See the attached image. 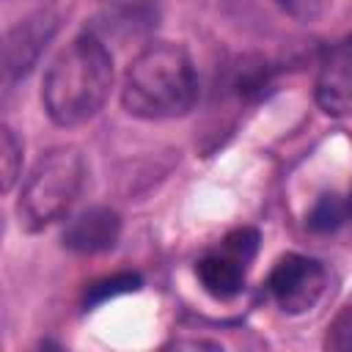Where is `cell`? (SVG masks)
I'll use <instances>...</instances> for the list:
<instances>
[{
	"label": "cell",
	"instance_id": "6da1fadb",
	"mask_svg": "<svg viewBox=\"0 0 352 352\" xmlns=\"http://www.w3.org/2000/svg\"><path fill=\"white\" fill-rule=\"evenodd\" d=\"M110 88L113 55L99 38L80 36L50 63L41 82V102L58 126H80L104 107Z\"/></svg>",
	"mask_w": 352,
	"mask_h": 352
},
{
	"label": "cell",
	"instance_id": "7a4b0ae2",
	"mask_svg": "<svg viewBox=\"0 0 352 352\" xmlns=\"http://www.w3.org/2000/svg\"><path fill=\"white\" fill-rule=\"evenodd\" d=\"M198 77L184 47L154 41L143 47L126 66L121 104L129 116L146 121L179 118L192 110Z\"/></svg>",
	"mask_w": 352,
	"mask_h": 352
},
{
	"label": "cell",
	"instance_id": "3957f363",
	"mask_svg": "<svg viewBox=\"0 0 352 352\" xmlns=\"http://www.w3.org/2000/svg\"><path fill=\"white\" fill-rule=\"evenodd\" d=\"M85 182V160L74 146H55L38 157L22 184L16 217L25 231H41L60 220Z\"/></svg>",
	"mask_w": 352,
	"mask_h": 352
},
{
	"label": "cell",
	"instance_id": "277c9868",
	"mask_svg": "<svg viewBox=\"0 0 352 352\" xmlns=\"http://www.w3.org/2000/svg\"><path fill=\"white\" fill-rule=\"evenodd\" d=\"M275 302L283 314H305L311 311L327 289V270L302 253H286L275 261L267 280Z\"/></svg>",
	"mask_w": 352,
	"mask_h": 352
},
{
	"label": "cell",
	"instance_id": "5b68a950",
	"mask_svg": "<svg viewBox=\"0 0 352 352\" xmlns=\"http://www.w3.org/2000/svg\"><path fill=\"white\" fill-rule=\"evenodd\" d=\"M121 217L107 206H94L80 212L63 231V248L74 253H102L118 242Z\"/></svg>",
	"mask_w": 352,
	"mask_h": 352
},
{
	"label": "cell",
	"instance_id": "8992f818",
	"mask_svg": "<svg viewBox=\"0 0 352 352\" xmlns=\"http://www.w3.org/2000/svg\"><path fill=\"white\" fill-rule=\"evenodd\" d=\"M316 102L327 116L352 113V50H333L316 77Z\"/></svg>",
	"mask_w": 352,
	"mask_h": 352
},
{
	"label": "cell",
	"instance_id": "52a82bcc",
	"mask_svg": "<svg viewBox=\"0 0 352 352\" xmlns=\"http://www.w3.org/2000/svg\"><path fill=\"white\" fill-rule=\"evenodd\" d=\"M55 33V19H50L47 14H36L25 22H19L8 36H6V47H3V63H6V77H16L25 74L33 60L38 58L41 47L50 41V36Z\"/></svg>",
	"mask_w": 352,
	"mask_h": 352
},
{
	"label": "cell",
	"instance_id": "ba28073f",
	"mask_svg": "<svg viewBox=\"0 0 352 352\" xmlns=\"http://www.w3.org/2000/svg\"><path fill=\"white\" fill-rule=\"evenodd\" d=\"M245 264L236 261L234 256H228L226 250L209 253L195 264V275L204 286L206 294H212L214 300H231L242 292L245 286Z\"/></svg>",
	"mask_w": 352,
	"mask_h": 352
},
{
	"label": "cell",
	"instance_id": "9c48e42d",
	"mask_svg": "<svg viewBox=\"0 0 352 352\" xmlns=\"http://www.w3.org/2000/svg\"><path fill=\"white\" fill-rule=\"evenodd\" d=\"M140 286H143V278H140L138 272H116V275H110V278H102V280L91 283V286L85 289L82 302H85V308H91V305L107 302V300H113V297H118V294L138 292Z\"/></svg>",
	"mask_w": 352,
	"mask_h": 352
},
{
	"label": "cell",
	"instance_id": "30bf717a",
	"mask_svg": "<svg viewBox=\"0 0 352 352\" xmlns=\"http://www.w3.org/2000/svg\"><path fill=\"white\" fill-rule=\"evenodd\" d=\"M344 220H349L346 217V201L338 198L336 192H324V195H319V201L314 204V209L308 214V228L327 234V231H336Z\"/></svg>",
	"mask_w": 352,
	"mask_h": 352
},
{
	"label": "cell",
	"instance_id": "8fae6325",
	"mask_svg": "<svg viewBox=\"0 0 352 352\" xmlns=\"http://www.w3.org/2000/svg\"><path fill=\"white\" fill-rule=\"evenodd\" d=\"M0 170H3V192H8L22 170V143L11 126L0 129Z\"/></svg>",
	"mask_w": 352,
	"mask_h": 352
},
{
	"label": "cell",
	"instance_id": "7c38bea8",
	"mask_svg": "<svg viewBox=\"0 0 352 352\" xmlns=\"http://www.w3.org/2000/svg\"><path fill=\"white\" fill-rule=\"evenodd\" d=\"M220 250H226L228 256H234L236 261H242L248 267L258 250V231L256 228H234L231 234H226Z\"/></svg>",
	"mask_w": 352,
	"mask_h": 352
},
{
	"label": "cell",
	"instance_id": "4fadbf2b",
	"mask_svg": "<svg viewBox=\"0 0 352 352\" xmlns=\"http://www.w3.org/2000/svg\"><path fill=\"white\" fill-rule=\"evenodd\" d=\"M278 6H280L283 14H289L292 19L302 22V25H311V22L322 19V16L330 11L333 0H278Z\"/></svg>",
	"mask_w": 352,
	"mask_h": 352
},
{
	"label": "cell",
	"instance_id": "5bb4252c",
	"mask_svg": "<svg viewBox=\"0 0 352 352\" xmlns=\"http://www.w3.org/2000/svg\"><path fill=\"white\" fill-rule=\"evenodd\" d=\"M324 344L333 346V349H352V305L330 324Z\"/></svg>",
	"mask_w": 352,
	"mask_h": 352
},
{
	"label": "cell",
	"instance_id": "9a60e30c",
	"mask_svg": "<svg viewBox=\"0 0 352 352\" xmlns=\"http://www.w3.org/2000/svg\"><path fill=\"white\" fill-rule=\"evenodd\" d=\"M344 201H346V217L352 220V190H349V195H346Z\"/></svg>",
	"mask_w": 352,
	"mask_h": 352
}]
</instances>
